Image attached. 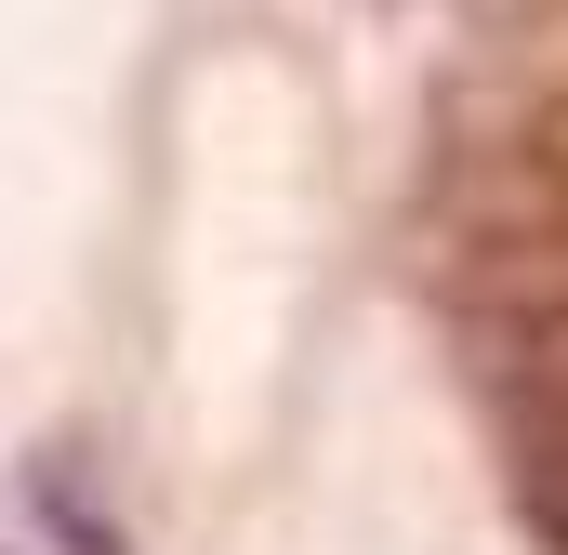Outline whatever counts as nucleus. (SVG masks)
Returning a JSON list of instances; mask_svg holds the SVG:
<instances>
[{
  "label": "nucleus",
  "instance_id": "f257e3e1",
  "mask_svg": "<svg viewBox=\"0 0 568 555\" xmlns=\"http://www.w3.org/2000/svg\"><path fill=\"white\" fill-rule=\"evenodd\" d=\"M27 516H40L67 555H133V529L80 490V450H67V436H40V450H27Z\"/></svg>",
  "mask_w": 568,
  "mask_h": 555
}]
</instances>
